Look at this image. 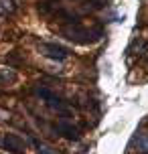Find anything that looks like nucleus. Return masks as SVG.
<instances>
[{"label": "nucleus", "mask_w": 148, "mask_h": 154, "mask_svg": "<svg viewBox=\"0 0 148 154\" xmlns=\"http://www.w3.org/2000/svg\"><path fill=\"white\" fill-rule=\"evenodd\" d=\"M59 32H61V37H65L67 41H71V43H77V45H91V43H97L101 38V29L100 26H83V24H79L77 20H73V23L69 24H63L61 29H59Z\"/></svg>", "instance_id": "obj_1"}, {"label": "nucleus", "mask_w": 148, "mask_h": 154, "mask_svg": "<svg viewBox=\"0 0 148 154\" xmlns=\"http://www.w3.org/2000/svg\"><path fill=\"white\" fill-rule=\"evenodd\" d=\"M0 146L12 154H24V150H26V144H24V140L18 134H4Z\"/></svg>", "instance_id": "obj_2"}, {"label": "nucleus", "mask_w": 148, "mask_h": 154, "mask_svg": "<svg viewBox=\"0 0 148 154\" xmlns=\"http://www.w3.org/2000/svg\"><path fill=\"white\" fill-rule=\"evenodd\" d=\"M39 49H41V53L45 55V57L53 59V61H63V59L69 57V51H67L65 47L57 45V43H43Z\"/></svg>", "instance_id": "obj_3"}, {"label": "nucleus", "mask_w": 148, "mask_h": 154, "mask_svg": "<svg viewBox=\"0 0 148 154\" xmlns=\"http://www.w3.org/2000/svg\"><path fill=\"white\" fill-rule=\"evenodd\" d=\"M57 132L59 134H63L65 138H69V140H77L79 138V132H77V128H73L71 124H57Z\"/></svg>", "instance_id": "obj_4"}, {"label": "nucleus", "mask_w": 148, "mask_h": 154, "mask_svg": "<svg viewBox=\"0 0 148 154\" xmlns=\"http://www.w3.org/2000/svg\"><path fill=\"white\" fill-rule=\"evenodd\" d=\"M35 146H37V152L39 154H57V150H55L53 146H49V144H45V142H35Z\"/></svg>", "instance_id": "obj_5"}, {"label": "nucleus", "mask_w": 148, "mask_h": 154, "mask_svg": "<svg viewBox=\"0 0 148 154\" xmlns=\"http://www.w3.org/2000/svg\"><path fill=\"white\" fill-rule=\"evenodd\" d=\"M136 142H138V148H140V152L148 154V134H138Z\"/></svg>", "instance_id": "obj_6"}, {"label": "nucleus", "mask_w": 148, "mask_h": 154, "mask_svg": "<svg viewBox=\"0 0 148 154\" xmlns=\"http://www.w3.org/2000/svg\"><path fill=\"white\" fill-rule=\"evenodd\" d=\"M8 81H10V83H14V81H16V75H14V73H10L8 69L0 71V83H8Z\"/></svg>", "instance_id": "obj_7"}]
</instances>
